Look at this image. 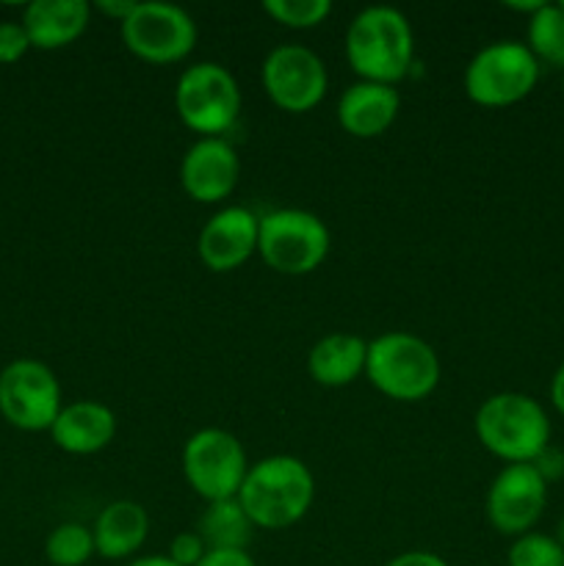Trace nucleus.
Wrapping results in <instances>:
<instances>
[{"label": "nucleus", "mask_w": 564, "mask_h": 566, "mask_svg": "<svg viewBox=\"0 0 564 566\" xmlns=\"http://www.w3.org/2000/svg\"><path fill=\"white\" fill-rule=\"evenodd\" d=\"M540 81V61L525 42L498 39L484 44L464 66V94L484 108H506L529 97Z\"/></svg>", "instance_id": "6"}, {"label": "nucleus", "mask_w": 564, "mask_h": 566, "mask_svg": "<svg viewBox=\"0 0 564 566\" xmlns=\"http://www.w3.org/2000/svg\"><path fill=\"white\" fill-rule=\"evenodd\" d=\"M531 464H534L536 473L547 481V486H551L553 481L564 479V451H558V448L547 446Z\"/></svg>", "instance_id": "27"}, {"label": "nucleus", "mask_w": 564, "mask_h": 566, "mask_svg": "<svg viewBox=\"0 0 564 566\" xmlns=\"http://www.w3.org/2000/svg\"><path fill=\"white\" fill-rule=\"evenodd\" d=\"M125 566H177L169 556H138L133 562H127Z\"/></svg>", "instance_id": "32"}, {"label": "nucleus", "mask_w": 564, "mask_h": 566, "mask_svg": "<svg viewBox=\"0 0 564 566\" xmlns=\"http://www.w3.org/2000/svg\"><path fill=\"white\" fill-rule=\"evenodd\" d=\"M64 409L61 381L39 359H14L0 370V415L20 431H50Z\"/></svg>", "instance_id": "10"}, {"label": "nucleus", "mask_w": 564, "mask_h": 566, "mask_svg": "<svg viewBox=\"0 0 564 566\" xmlns=\"http://www.w3.org/2000/svg\"><path fill=\"white\" fill-rule=\"evenodd\" d=\"M562 9H564V0H562Z\"/></svg>", "instance_id": "36"}, {"label": "nucleus", "mask_w": 564, "mask_h": 566, "mask_svg": "<svg viewBox=\"0 0 564 566\" xmlns=\"http://www.w3.org/2000/svg\"><path fill=\"white\" fill-rule=\"evenodd\" d=\"M330 247L332 235L324 219L310 210L280 208L260 216L258 254L276 274H313L326 260Z\"/></svg>", "instance_id": "7"}, {"label": "nucleus", "mask_w": 564, "mask_h": 566, "mask_svg": "<svg viewBox=\"0 0 564 566\" xmlns=\"http://www.w3.org/2000/svg\"><path fill=\"white\" fill-rule=\"evenodd\" d=\"M263 11L285 28H318L332 14L330 0H265Z\"/></svg>", "instance_id": "24"}, {"label": "nucleus", "mask_w": 564, "mask_h": 566, "mask_svg": "<svg viewBox=\"0 0 564 566\" xmlns=\"http://www.w3.org/2000/svg\"><path fill=\"white\" fill-rule=\"evenodd\" d=\"M547 506V481L534 464H506L487 490V520L501 536L534 531Z\"/></svg>", "instance_id": "12"}, {"label": "nucleus", "mask_w": 564, "mask_h": 566, "mask_svg": "<svg viewBox=\"0 0 564 566\" xmlns=\"http://www.w3.org/2000/svg\"><path fill=\"white\" fill-rule=\"evenodd\" d=\"M122 42L147 64H177L197 48V22L182 6L149 0L136 3L119 25Z\"/></svg>", "instance_id": "9"}, {"label": "nucleus", "mask_w": 564, "mask_h": 566, "mask_svg": "<svg viewBox=\"0 0 564 566\" xmlns=\"http://www.w3.org/2000/svg\"><path fill=\"white\" fill-rule=\"evenodd\" d=\"M197 534L202 536L208 551H247L254 534V523L243 512L241 501L230 497V501H216L205 506Z\"/></svg>", "instance_id": "20"}, {"label": "nucleus", "mask_w": 564, "mask_h": 566, "mask_svg": "<svg viewBox=\"0 0 564 566\" xmlns=\"http://www.w3.org/2000/svg\"><path fill=\"white\" fill-rule=\"evenodd\" d=\"M440 374L437 352L412 332H385L368 340L365 379L393 401H424L437 390Z\"/></svg>", "instance_id": "4"}, {"label": "nucleus", "mask_w": 564, "mask_h": 566, "mask_svg": "<svg viewBox=\"0 0 564 566\" xmlns=\"http://www.w3.org/2000/svg\"><path fill=\"white\" fill-rule=\"evenodd\" d=\"M258 238L260 216H254L249 208H241V205L221 208L199 230V260L213 274H230L258 252Z\"/></svg>", "instance_id": "14"}, {"label": "nucleus", "mask_w": 564, "mask_h": 566, "mask_svg": "<svg viewBox=\"0 0 564 566\" xmlns=\"http://www.w3.org/2000/svg\"><path fill=\"white\" fill-rule=\"evenodd\" d=\"M241 103L236 75L216 61H197L177 77V116L199 138H224L241 116Z\"/></svg>", "instance_id": "5"}, {"label": "nucleus", "mask_w": 564, "mask_h": 566, "mask_svg": "<svg viewBox=\"0 0 564 566\" xmlns=\"http://www.w3.org/2000/svg\"><path fill=\"white\" fill-rule=\"evenodd\" d=\"M315 481L307 464L291 453H274L249 464L238 501L260 531H285L310 512Z\"/></svg>", "instance_id": "1"}, {"label": "nucleus", "mask_w": 564, "mask_h": 566, "mask_svg": "<svg viewBox=\"0 0 564 566\" xmlns=\"http://www.w3.org/2000/svg\"><path fill=\"white\" fill-rule=\"evenodd\" d=\"M368 363V340L348 332H332L321 337L307 354V370L315 385L346 387L365 376Z\"/></svg>", "instance_id": "19"}, {"label": "nucleus", "mask_w": 564, "mask_h": 566, "mask_svg": "<svg viewBox=\"0 0 564 566\" xmlns=\"http://www.w3.org/2000/svg\"><path fill=\"white\" fill-rule=\"evenodd\" d=\"M260 81L276 108L288 114H307L324 99L330 75L315 50L304 44H280L265 55Z\"/></svg>", "instance_id": "11"}, {"label": "nucleus", "mask_w": 564, "mask_h": 566, "mask_svg": "<svg viewBox=\"0 0 564 566\" xmlns=\"http://www.w3.org/2000/svg\"><path fill=\"white\" fill-rule=\"evenodd\" d=\"M542 3H545V0H525V3H514V0H509V3H503L506 6V9H512V11H523V14H534V11H540L542 9Z\"/></svg>", "instance_id": "33"}, {"label": "nucleus", "mask_w": 564, "mask_h": 566, "mask_svg": "<svg viewBox=\"0 0 564 566\" xmlns=\"http://www.w3.org/2000/svg\"><path fill=\"white\" fill-rule=\"evenodd\" d=\"M385 566H448V562L429 551H407L401 556L390 558Z\"/></svg>", "instance_id": "29"}, {"label": "nucleus", "mask_w": 564, "mask_h": 566, "mask_svg": "<svg viewBox=\"0 0 564 566\" xmlns=\"http://www.w3.org/2000/svg\"><path fill=\"white\" fill-rule=\"evenodd\" d=\"M247 473V451L232 431L210 426L194 431L182 446V475L205 503L238 497Z\"/></svg>", "instance_id": "8"}, {"label": "nucleus", "mask_w": 564, "mask_h": 566, "mask_svg": "<svg viewBox=\"0 0 564 566\" xmlns=\"http://www.w3.org/2000/svg\"><path fill=\"white\" fill-rule=\"evenodd\" d=\"M525 48L536 61L564 70V9L562 3H542L540 11L529 17Z\"/></svg>", "instance_id": "21"}, {"label": "nucleus", "mask_w": 564, "mask_h": 566, "mask_svg": "<svg viewBox=\"0 0 564 566\" xmlns=\"http://www.w3.org/2000/svg\"><path fill=\"white\" fill-rule=\"evenodd\" d=\"M346 59L359 81L396 86L407 77L415 59V33L404 11L393 6H368L359 11L348 22Z\"/></svg>", "instance_id": "2"}, {"label": "nucleus", "mask_w": 564, "mask_h": 566, "mask_svg": "<svg viewBox=\"0 0 564 566\" xmlns=\"http://www.w3.org/2000/svg\"><path fill=\"white\" fill-rule=\"evenodd\" d=\"M94 551L105 562H133L149 536V514L136 501H114L92 525Z\"/></svg>", "instance_id": "18"}, {"label": "nucleus", "mask_w": 564, "mask_h": 566, "mask_svg": "<svg viewBox=\"0 0 564 566\" xmlns=\"http://www.w3.org/2000/svg\"><path fill=\"white\" fill-rule=\"evenodd\" d=\"M241 180V158L227 138H197L180 160V186L194 202L219 205Z\"/></svg>", "instance_id": "13"}, {"label": "nucleus", "mask_w": 564, "mask_h": 566, "mask_svg": "<svg viewBox=\"0 0 564 566\" xmlns=\"http://www.w3.org/2000/svg\"><path fill=\"white\" fill-rule=\"evenodd\" d=\"M208 553V545L202 542V536L197 531H180L175 539L169 542V551L166 556L171 558L177 566H197Z\"/></svg>", "instance_id": "25"}, {"label": "nucleus", "mask_w": 564, "mask_h": 566, "mask_svg": "<svg viewBox=\"0 0 564 566\" xmlns=\"http://www.w3.org/2000/svg\"><path fill=\"white\" fill-rule=\"evenodd\" d=\"M553 536H556V542H558V545L564 547V517L558 520V525H556V534H553Z\"/></svg>", "instance_id": "34"}, {"label": "nucleus", "mask_w": 564, "mask_h": 566, "mask_svg": "<svg viewBox=\"0 0 564 566\" xmlns=\"http://www.w3.org/2000/svg\"><path fill=\"white\" fill-rule=\"evenodd\" d=\"M92 20V3L86 0H33L22 11L31 48L61 50L83 36Z\"/></svg>", "instance_id": "17"}, {"label": "nucleus", "mask_w": 564, "mask_h": 566, "mask_svg": "<svg viewBox=\"0 0 564 566\" xmlns=\"http://www.w3.org/2000/svg\"><path fill=\"white\" fill-rule=\"evenodd\" d=\"M44 556L53 566H83L97 556L94 534L83 523H61L44 542Z\"/></svg>", "instance_id": "22"}, {"label": "nucleus", "mask_w": 564, "mask_h": 566, "mask_svg": "<svg viewBox=\"0 0 564 566\" xmlns=\"http://www.w3.org/2000/svg\"><path fill=\"white\" fill-rule=\"evenodd\" d=\"M94 9L103 11L105 17H111V20H116L122 25L130 17V11L136 9V0H97Z\"/></svg>", "instance_id": "30"}, {"label": "nucleus", "mask_w": 564, "mask_h": 566, "mask_svg": "<svg viewBox=\"0 0 564 566\" xmlns=\"http://www.w3.org/2000/svg\"><path fill=\"white\" fill-rule=\"evenodd\" d=\"M55 448L72 457H92L105 451L116 437V415L100 401L64 403L50 429Z\"/></svg>", "instance_id": "16"}, {"label": "nucleus", "mask_w": 564, "mask_h": 566, "mask_svg": "<svg viewBox=\"0 0 564 566\" xmlns=\"http://www.w3.org/2000/svg\"><path fill=\"white\" fill-rule=\"evenodd\" d=\"M401 111L396 86L357 81L337 99V125L354 138H376L387 133Z\"/></svg>", "instance_id": "15"}, {"label": "nucleus", "mask_w": 564, "mask_h": 566, "mask_svg": "<svg viewBox=\"0 0 564 566\" xmlns=\"http://www.w3.org/2000/svg\"><path fill=\"white\" fill-rule=\"evenodd\" d=\"M197 566H258L247 551H208Z\"/></svg>", "instance_id": "28"}, {"label": "nucleus", "mask_w": 564, "mask_h": 566, "mask_svg": "<svg viewBox=\"0 0 564 566\" xmlns=\"http://www.w3.org/2000/svg\"><path fill=\"white\" fill-rule=\"evenodd\" d=\"M506 566H564V547L553 534L529 531V534L512 539Z\"/></svg>", "instance_id": "23"}, {"label": "nucleus", "mask_w": 564, "mask_h": 566, "mask_svg": "<svg viewBox=\"0 0 564 566\" xmlns=\"http://www.w3.org/2000/svg\"><path fill=\"white\" fill-rule=\"evenodd\" d=\"M551 403L558 415L564 418V363L558 365L556 374L551 379Z\"/></svg>", "instance_id": "31"}, {"label": "nucleus", "mask_w": 564, "mask_h": 566, "mask_svg": "<svg viewBox=\"0 0 564 566\" xmlns=\"http://www.w3.org/2000/svg\"><path fill=\"white\" fill-rule=\"evenodd\" d=\"M562 92H564V75H562Z\"/></svg>", "instance_id": "35"}, {"label": "nucleus", "mask_w": 564, "mask_h": 566, "mask_svg": "<svg viewBox=\"0 0 564 566\" xmlns=\"http://www.w3.org/2000/svg\"><path fill=\"white\" fill-rule=\"evenodd\" d=\"M481 448L506 464H531L551 446V418L536 398L525 392H495L473 418Z\"/></svg>", "instance_id": "3"}, {"label": "nucleus", "mask_w": 564, "mask_h": 566, "mask_svg": "<svg viewBox=\"0 0 564 566\" xmlns=\"http://www.w3.org/2000/svg\"><path fill=\"white\" fill-rule=\"evenodd\" d=\"M31 50L22 22H0V64H14Z\"/></svg>", "instance_id": "26"}]
</instances>
